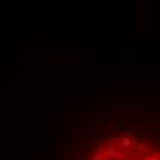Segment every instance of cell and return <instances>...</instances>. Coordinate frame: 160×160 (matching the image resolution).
<instances>
[{"label":"cell","mask_w":160,"mask_h":160,"mask_svg":"<svg viewBox=\"0 0 160 160\" xmlns=\"http://www.w3.org/2000/svg\"><path fill=\"white\" fill-rule=\"evenodd\" d=\"M88 160H160V147L140 136L120 134L99 144Z\"/></svg>","instance_id":"cell-1"}]
</instances>
